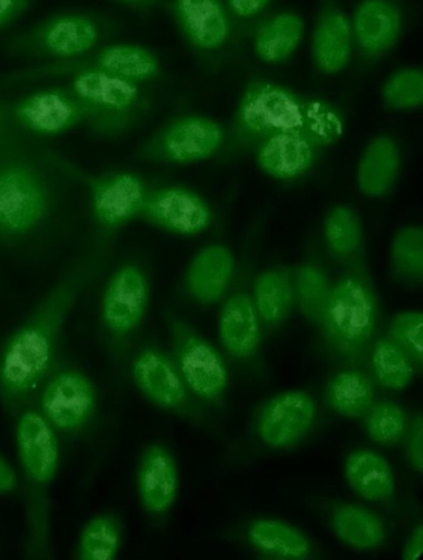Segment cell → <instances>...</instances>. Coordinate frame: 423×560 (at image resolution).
Masks as SVG:
<instances>
[{"mask_svg": "<svg viewBox=\"0 0 423 560\" xmlns=\"http://www.w3.org/2000/svg\"><path fill=\"white\" fill-rule=\"evenodd\" d=\"M87 279L89 272L81 270L62 280L9 339L0 355V398L5 406H20L49 374L61 327Z\"/></svg>", "mask_w": 423, "mask_h": 560, "instance_id": "cell-1", "label": "cell"}, {"mask_svg": "<svg viewBox=\"0 0 423 560\" xmlns=\"http://www.w3.org/2000/svg\"><path fill=\"white\" fill-rule=\"evenodd\" d=\"M52 205L51 178L39 160L21 151L0 153V238L30 235Z\"/></svg>", "mask_w": 423, "mask_h": 560, "instance_id": "cell-2", "label": "cell"}, {"mask_svg": "<svg viewBox=\"0 0 423 560\" xmlns=\"http://www.w3.org/2000/svg\"><path fill=\"white\" fill-rule=\"evenodd\" d=\"M376 324L378 300L369 281L356 273L338 280L319 326L329 350L348 363L361 361L373 342Z\"/></svg>", "mask_w": 423, "mask_h": 560, "instance_id": "cell-3", "label": "cell"}, {"mask_svg": "<svg viewBox=\"0 0 423 560\" xmlns=\"http://www.w3.org/2000/svg\"><path fill=\"white\" fill-rule=\"evenodd\" d=\"M71 93L84 109L85 119L104 135L126 130L141 109L140 84L97 68L78 72Z\"/></svg>", "mask_w": 423, "mask_h": 560, "instance_id": "cell-4", "label": "cell"}, {"mask_svg": "<svg viewBox=\"0 0 423 560\" xmlns=\"http://www.w3.org/2000/svg\"><path fill=\"white\" fill-rule=\"evenodd\" d=\"M173 360L195 398L208 407H223L230 375L216 348L201 337L186 320L168 317Z\"/></svg>", "mask_w": 423, "mask_h": 560, "instance_id": "cell-5", "label": "cell"}, {"mask_svg": "<svg viewBox=\"0 0 423 560\" xmlns=\"http://www.w3.org/2000/svg\"><path fill=\"white\" fill-rule=\"evenodd\" d=\"M307 100L272 82H252L238 106V127L246 136L260 140L282 132L302 133Z\"/></svg>", "mask_w": 423, "mask_h": 560, "instance_id": "cell-6", "label": "cell"}, {"mask_svg": "<svg viewBox=\"0 0 423 560\" xmlns=\"http://www.w3.org/2000/svg\"><path fill=\"white\" fill-rule=\"evenodd\" d=\"M137 388L154 406L200 424L207 419L200 402L184 382L173 357L160 348L145 347L132 363Z\"/></svg>", "mask_w": 423, "mask_h": 560, "instance_id": "cell-7", "label": "cell"}, {"mask_svg": "<svg viewBox=\"0 0 423 560\" xmlns=\"http://www.w3.org/2000/svg\"><path fill=\"white\" fill-rule=\"evenodd\" d=\"M318 407L306 390H287L266 400L255 418L260 442L272 450L296 446L316 425Z\"/></svg>", "mask_w": 423, "mask_h": 560, "instance_id": "cell-8", "label": "cell"}, {"mask_svg": "<svg viewBox=\"0 0 423 560\" xmlns=\"http://www.w3.org/2000/svg\"><path fill=\"white\" fill-rule=\"evenodd\" d=\"M96 390L84 373L61 371L46 383L42 393V415L63 433L84 428L96 410Z\"/></svg>", "mask_w": 423, "mask_h": 560, "instance_id": "cell-9", "label": "cell"}, {"mask_svg": "<svg viewBox=\"0 0 423 560\" xmlns=\"http://www.w3.org/2000/svg\"><path fill=\"white\" fill-rule=\"evenodd\" d=\"M140 217L164 231L195 236L211 223V211L195 191L179 187L149 191Z\"/></svg>", "mask_w": 423, "mask_h": 560, "instance_id": "cell-10", "label": "cell"}, {"mask_svg": "<svg viewBox=\"0 0 423 560\" xmlns=\"http://www.w3.org/2000/svg\"><path fill=\"white\" fill-rule=\"evenodd\" d=\"M150 302V284L134 265H126L108 281L103 319L109 332L125 337L140 327Z\"/></svg>", "mask_w": 423, "mask_h": 560, "instance_id": "cell-11", "label": "cell"}, {"mask_svg": "<svg viewBox=\"0 0 423 560\" xmlns=\"http://www.w3.org/2000/svg\"><path fill=\"white\" fill-rule=\"evenodd\" d=\"M104 27L95 18L68 13L51 18L32 36L33 48L57 58H75L95 49L103 39Z\"/></svg>", "mask_w": 423, "mask_h": 560, "instance_id": "cell-12", "label": "cell"}, {"mask_svg": "<svg viewBox=\"0 0 423 560\" xmlns=\"http://www.w3.org/2000/svg\"><path fill=\"white\" fill-rule=\"evenodd\" d=\"M21 126L39 135H59L84 121V109L71 91L43 90L25 97L14 107Z\"/></svg>", "mask_w": 423, "mask_h": 560, "instance_id": "cell-13", "label": "cell"}, {"mask_svg": "<svg viewBox=\"0 0 423 560\" xmlns=\"http://www.w3.org/2000/svg\"><path fill=\"white\" fill-rule=\"evenodd\" d=\"M138 494L143 509L154 517L167 514L176 503L179 475L167 446L152 444L142 454L137 472Z\"/></svg>", "mask_w": 423, "mask_h": 560, "instance_id": "cell-14", "label": "cell"}, {"mask_svg": "<svg viewBox=\"0 0 423 560\" xmlns=\"http://www.w3.org/2000/svg\"><path fill=\"white\" fill-rule=\"evenodd\" d=\"M16 445L30 479L48 485L59 468V444L50 422L38 411H25L17 421Z\"/></svg>", "mask_w": 423, "mask_h": 560, "instance_id": "cell-15", "label": "cell"}, {"mask_svg": "<svg viewBox=\"0 0 423 560\" xmlns=\"http://www.w3.org/2000/svg\"><path fill=\"white\" fill-rule=\"evenodd\" d=\"M92 207L101 224L116 229L140 217L149 190L131 173H114L92 183Z\"/></svg>", "mask_w": 423, "mask_h": 560, "instance_id": "cell-16", "label": "cell"}, {"mask_svg": "<svg viewBox=\"0 0 423 560\" xmlns=\"http://www.w3.org/2000/svg\"><path fill=\"white\" fill-rule=\"evenodd\" d=\"M171 8L184 38L201 51L223 48L232 35L223 0H172Z\"/></svg>", "mask_w": 423, "mask_h": 560, "instance_id": "cell-17", "label": "cell"}, {"mask_svg": "<svg viewBox=\"0 0 423 560\" xmlns=\"http://www.w3.org/2000/svg\"><path fill=\"white\" fill-rule=\"evenodd\" d=\"M223 140V128L214 119L186 116L165 128L158 147L163 158L169 162L192 163L211 158Z\"/></svg>", "mask_w": 423, "mask_h": 560, "instance_id": "cell-18", "label": "cell"}, {"mask_svg": "<svg viewBox=\"0 0 423 560\" xmlns=\"http://www.w3.org/2000/svg\"><path fill=\"white\" fill-rule=\"evenodd\" d=\"M352 22L334 2L321 7L312 36V59L326 75L342 72L353 54Z\"/></svg>", "mask_w": 423, "mask_h": 560, "instance_id": "cell-19", "label": "cell"}, {"mask_svg": "<svg viewBox=\"0 0 423 560\" xmlns=\"http://www.w3.org/2000/svg\"><path fill=\"white\" fill-rule=\"evenodd\" d=\"M351 22L359 49L366 57L379 58L398 44L403 18L392 0H363Z\"/></svg>", "mask_w": 423, "mask_h": 560, "instance_id": "cell-20", "label": "cell"}, {"mask_svg": "<svg viewBox=\"0 0 423 560\" xmlns=\"http://www.w3.org/2000/svg\"><path fill=\"white\" fill-rule=\"evenodd\" d=\"M219 336L224 350L236 361L247 362L259 353L261 320L250 296L236 293L227 299L220 312Z\"/></svg>", "mask_w": 423, "mask_h": 560, "instance_id": "cell-21", "label": "cell"}, {"mask_svg": "<svg viewBox=\"0 0 423 560\" xmlns=\"http://www.w3.org/2000/svg\"><path fill=\"white\" fill-rule=\"evenodd\" d=\"M234 256L227 247L213 245L192 259L187 271V289L201 305H214L222 300L232 282Z\"/></svg>", "mask_w": 423, "mask_h": 560, "instance_id": "cell-22", "label": "cell"}, {"mask_svg": "<svg viewBox=\"0 0 423 560\" xmlns=\"http://www.w3.org/2000/svg\"><path fill=\"white\" fill-rule=\"evenodd\" d=\"M316 149L317 147L302 133H275L262 140L257 161L269 176L292 179L312 167Z\"/></svg>", "mask_w": 423, "mask_h": 560, "instance_id": "cell-23", "label": "cell"}, {"mask_svg": "<svg viewBox=\"0 0 423 560\" xmlns=\"http://www.w3.org/2000/svg\"><path fill=\"white\" fill-rule=\"evenodd\" d=\"M344 471L349 486L365 501L386 503L397 491V480L389 462L373 450H354L346 457Z\"/></svg>", "mask_w": 423, "mask_h": 560, "instance_id": "cell-24", "label": "cell"}, {"mask_svg": "<svg viewBox=\"0 0 423 560\" xmlns=\"http://www.w3.org/2000/svg\"><path fill=\"white\" fill-rule=\"evenodd\" d=\"M248 544L265 558L305 560L313 555V544L301 529L275 518H257L248 525Z\"/></svg>", "mask_w": 423, "mask_h": 560, "instance_id": "cell-25", "label": "cell"}, {"mask_svg": "<svg viewBox=\"0 0 423 560\" xmlns=\"http://www.w3.org/2000/svg\"><path fill=\"white\" fill-rule=\"evenodd\" d=\"M329 523L344 545L364 552L379 549L388 539V529L383 520L361 504L334 503L329 511Z\"/></svg>", "mask_w": 423, "mask_h": 560, "instance_id": "cell-26", "label": "cell"}, {"mask_svg": "<svg viewBox=\"0 0 423 560\" xmlns=\"http://www.w3.org/2000/svg\"><path fill=\"white\" fill-rule=\"evenodd\" d=\"M400 170V151L389 136H379L366 147L357 168V185L363 195L379 198L397 180Z\"/></svg>", "mask_w": 423, "mask_h": 560, "instance_id": "cell-27", "label": "cell"}, {"mask_svg": "<svg viewBox=\"0 0 423 560\" xmlns=\"http://www.w3.org/2000/svg\"><path fill=\"white\" fill-rule=\"evenodd\" d=\"M373 380L364 371L346 366L332 375L326 388L330 409L348 419L364 418L375 402Z\"/></svg>", "mask_w": 423, "mask_h": 560, "instance_id": "cell-28", "label": "cell"}, {"mask_svg": "<svg viewBox=\"0 0 423 560\" xmlns=\"http://www.w3.org/2000/svg\"><path fill=\"white\" fill-rule=\"evenodd\" d=\"M303 35L305 23L298 14L279 13L269 18L256 31L254 49L260 60L275 66L287 61L297 51Z\"/></svg>", "mask_w": 423, "mask_h": 560, "instance_id": "cell-29", "label": "cell"}, {"mask_svg": "<svg viewBox=\"0 0 423 560\" xmlns=\"http://www.w3.org/2000/svg\"><path fill=\"white\" fill-rule=\"evenodd\" d=\"M94 68L141 85L160 75L161 62L152 50L141 45L113 44L99 50Z\"/></svg>", "mask_w": 423, "mask_h": 560, "instance_id": "cell-30", "label": "cell"}, {"mask_svg": "<svg viewBox=\"0 0 423 560\" xmlns=\"http://www.w3.org/2000/svg\"><path fill=\"white\" fill-rule=\"evenodd\" d=\"M252 302L266 327L275 328L283 324L296 302L289 275L280 270L261 273L255 282Z\"/></svg>", "mask_w": 423, "mask_h": 560, "instance_id": "cell-31", "label": "cell"}, {"mask_svg": "<svg viewBox=\"0 0 423 560\" xmlns=\"http://www.w3.org/2000/svg\"><path fill=\"white\" fill-rule=\"evenodd\" d=\"M371 366L375 381L380 387L391 392L409 388L416 370L411 358L390 337L376 341L371 355Z\"/></svg>", "mask_w": 423, "mask_h": 560, "instance_id": "cell-32", "label": "cell"}, {"mask_svg": "<svg viewBox=\"0 0 423 560\" xmlns=\"http://www.w3.org/2000/svg\"><path fill=\"white\" fill-rule=\"evenodd\" d=\"M121 545V523L113 514H99L82 529L77 556L81 560H113Z\"/></svg>", "mask_w": 423, "mask_h": 560, "instance_id": "cell-33", "label": "cell"}, {"mask_svg": "<svg viewBox=\"0 0 423 560\" xmlns=\"http://www.w3.org/2000/svg\"><path fill=\"white\" fill-rule=\"evenodd\" d=\"M332 287L327 273L318 266L306 264L298 269L293 282L294 301L312 325L320 326Z\"/></svg>", "mask_w": 423, "mask_h": 560, "instance_id": "cell-34", "label": "cell"}, {"mask_svg": "<svg viewBox=\"0 0 423 560\" xmlns=\"http://www.w3.org/2000/svg\"><path fill=\"white\" fill-rule=\"evenodd\" d=\"M365 431L375 444L391 447L403 442L409 433V418L400 404L385 400L374 402L364 416Z\"/></svg>", "mask_w": 423, "mask_h": 560, "instance_id": "cell-35", "label": "cell"}, {"mask_svg": "<svg viewBox=\"0 0 423 560\" xmlns=\"http://www.w3.org/2000/svg\"><path fill=\"white\" fill-rule=\"evenodd\" d=\"M395 272L403 280L422 282L423 232L420 226H407L395 235L391 247Z\"/></svg>", "mask_w": 423, "mask_h": 560, "instance_id": "cell-36", "label": "cell"}, {"mask_svg": "<svg viewBox=\"0 0 423 560\" xmlns=\"http://www.w3.org/2000/svg\"><path fill=\"white\" fill-rule=\"evenodd\" d=\"M325 235L327 245L334 255H354L362 244V226L354 211L344 206L330 210L326 219Z\"/></svg>", "mask_w": 423, "mask_h": 560, "instance_id": "cell-37", "label": "cell"}, {"mask_svg": "<svg viewBox=\"0 0 423 560\" xmlns=\"http://www.w3.org/2000/svg\"><path fill=\"white\" fill-rule=\"evenodd\" d=\"M386 106L398 112H410L423 104V72L420 68L395 71L381 90Z\"/></svg>", "mask_w": 423, "mask_h": 560, "instance_id": "cell-38", "label": "cell"}, {"mask_svg": "<svg viewBox=\"0 0 423 560\" xmlns=\"http://www.w3.org/2000/svg\"><path fill=\"white\" fill-rule=\"evenodd\" d=\"M344 131L343 117L326 101L307 100L305 127L302 135L317 147L334 143Z\"/></svg>", "mask_w": 423, "mask_h": 560, "instance_id": "cell-39", "label": "cell"}, {"mask_svg": "<svg viewBox=\"0 0 423 560\" xmlns=\"http://www.w3.org/2000/svg\"><path fill=\"white\" fill-rule=\"evenodd\" d=\"M389 337L407 353L418 370L423 364V315L419 311L401 312L395 316Z\"/></svg>", "mask_w": 423, "mask_h": 560, "instance_id": "cell-40", "label": "cell"}, {"mask_svg": "<svg viewBox=\"0 0 423 560\" xmlns=\"http://www.w3.org/2000/svg\"><path fill=\"white\" fill-rule=\"evenodd\" d=\"M407 457L410 466L419 474L423 472V420L419 416L408 433Z\"/></svg>", "mask_w": 423, "mask_h": 560, "instance_id": "cell-41", "label": "cell"}, {"mask_svg": "<svg viewBox=\"0 0 423 560\" xmlns=\"http://www.w3.org/2000/svg\"><path fill=\"white\" fill-rule=\"evenodd\" d=\"M272 0H227L230 12L243 20H250L266 11Z\"/></svg>", "mask_w": 423, "mask_h": 560, "instance_id": "cell-42", "label": "cell"}, {"mask_svg": "<svg viewBox=\"0 0 423 560\" xmlns=\"http://www.w3.org/2000/svg\"><path fill=\"white\" fill-rule=\"evenodd\" d=\"M27 4V0H0V27L11 23L20 15Z\"/></svg>", "mask_w": 423, "mask_h": 560, "instance_id": "cell-43", "label": "cell"}, {"mask_svg": "<svg viewBox=\"0 0 423 560\" xmlns=\"http://www.w3.org/2000/svg\"><path fill=\"white\" fill-rule=\"evenodd\" d=\"M423 550V526L419 525L412 530L407 545H404L402 559L404 560H418Z\"/></svg>", "mask_w": 423, "mask_h": 560, "instance_id": "cell-44", "label": "cell"}, {"mask_svg": "<svg viewBox=\"0 0 423 560\" xmlns=\"http://www.w3.org/2000/svg\"><path fill=\"white\" fill-rule=\"evenodd\" d=\"M17 488V477L12 466L0 456V494L11 493Z\"/></svg>", "mask_w": 423, "mask_h": 560, "instance_id": "cell-45", "label": "cell"}, {"mask_svg": "<svg viewBox=\"0 0 423 560\" xmlns=\"http://www.w3.org/2000/svg\"><path fill=\"white\" fill-rule=\"evenodd\" d=\"M119 2L132 5L136 8H151L158 3V0H119Z\"/></svg>", "mask_w": 423, "mask_h": 560, "instance_id": "cell-46", "label": "cell"}]
</instances>
